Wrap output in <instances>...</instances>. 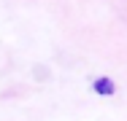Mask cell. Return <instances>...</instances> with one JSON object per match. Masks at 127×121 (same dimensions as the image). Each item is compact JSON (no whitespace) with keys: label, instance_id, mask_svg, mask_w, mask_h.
I'll return each mask as SVG.
<instances>
[{"label":"cell","instance_id":"cell-1","mask_svg":"<svg viewBox=\"0 0 127 121\" xmlns=\"http://www.w3.org/2000/svg\"><path fill=\"white\" fill-rule=\"evenodd\" d=\"M95 89H97L100 94H114V83H111L108 78H100V81H95Z\"/></svg>","mask_w":127,"mask_h":121}]
</instances>
